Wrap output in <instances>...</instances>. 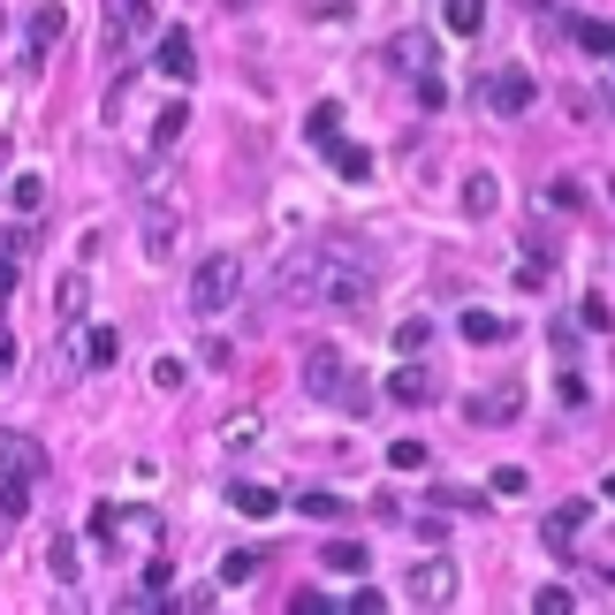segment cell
I'll return each mask as SVG.
<instances>
[{
    "label": "cell",
    "mask_w": 615,
    "mask_h": 615,
    "mask_svg": "<svg viewBox=\"0 0 615 615\" xmlns=\"http://www.w3.org/2000/svg\"><path fill=\"white\" fill-rule=\"evenodd\" d=\"M305 388L327 411H342V418H365V403H372V380H365L357 357H342V350H305Z\"/></svg>",
    "instance_id": "1"
},
{
    "label": "cell",
    "mask_w": 615,
    "mask_h": 615,
    "mask_svg": "<svg viewBox=\"0 0 615 615\" xmlns=\"http://www.w3.org/2000/svg\"><path fill=\"white\" fill-rule=\"evenodd\" d=\"M372 282H380V267H372V251L365 244H327V267H319V305H342V311H357V305H372Z\"/></svg>",
    "instance_id": "2"
},
{
    "label": "cell",
    "mask_w": 615,
    "mask_h": 615,
    "mask_svg": "<svg viewBox=\"0 0 615 615\" xmlns=\"http://www.w3.org/2000/svg\"><path fill=\"white\" fill-rule=\"evenodd\" d=\"M236 297H244V259H236V251L198 259V274H190V311H198V319H221Z\"/></svg>",
    "instance_id": "3"
},
{
    "label": "cell",
    "mask_w": 615,
    "mask_h": 615,
    "mask_svg": "<svg viewBox=\"0 0 615 615\" xmlns=\"http://www.w3.org/2000/svg\"><path fill=\"white\" fill-rule=\"evenodd\" d=\"M457 593H463V578H457L449 555H426V563L403 570V601H411V608H449Z\"/></svg>",
    "instance_id": "4"
},
{
    "label": "cell",
    "mask_w": 615,
    "mask_h": 615,
    "mask_svg": "<svg viewBox=\"0 0 615 615\" xmlns=\"http://www.w3.org/2000/svg\"><path fill=\"white\" fill-rule=\"evenodd\" d=\"M319 267H327V244H297V251L274 267V297H282V305H319Z\"/></svg>",
    "instance_id": "5"
},
{
    "label": "cell",
    "mask_w": 615,
    "mask_h": 615,
    "mask_svg": "<svg viewBox=\"0 0 615 615\" xmlns=\"http://www.w3.org/2000/svg\"><path fill=\"white\" fill-rule=\"evenodd\" d=\"M175 244H182V198H175V190H167V198H159V190H145V259H175Z\"/></svg>",
    "instance_id": "6"
},
{
    "label": "cell",
    "mask_w": 615,
    "mask_h": 615,
    "mask_svg": "<svg viewBox=\"0 0 615 615\" xmlns=\"http://www.w3.org/2000/svg\"><path fill=\"white\" fill-rule=\"evenodd\" d=\"M486 107L494 115H532L540 107V76L532 69H494L486 76Z\"/></svg>",
    "instance_id": "7"
},
{
    "label": "cell",
    "mask_w": 615,
    "mask_h": 615,
    "mask_svg": "<svg viewBox=\"0 0 615 615\" xmlns=\"http://www.w3.org/2000/svg\"><path fill=\"white\" fill-rule=\"evenodd\" d=\"M388 395H395V403H403V411H426V403H434V395H441V372H434V365H426V357H403V365H395V372H388Z\"/></svg>",
    "instance_id": "8"
},
{
    "label": "cell",
    "mask_w": 615,
    "mask_h": 615,
    "mask_svg": "<svg viewBox=\"0 0 615 615\" xmlns=\"http://www.w3.org/2000/svg\"><path fill=\"white\" fill-rule=\"evenodd\" d=\"M115 532H130V540H159V517H153V509H92V540H99V547H122Z\"/></svg>",
    "instance_id": "9"
},
{
    "label": "cell",
    "mask_w": 615,
    "mask_h": 615,
    "mask_svg": "<svg viewBox=\"0 0 615 615\" xmlns=\"http://www.w3.org/2000/svg\"><path fill=\"white\" fill-rule=\"evenodd\" d=\"M0 478H46V449L31 434H8L0 426Z\"/></svg>",
    "instance_id": "10"
},
{
    "label": "cell",
    "mask_w": 615,
    "mask_h": 615,
    "mask_svg": "<svg viewBox=\"0 0 615 615\" xmlns=\"http://www.w3.org/2000/svg\"><path fill=\"white\" fill-rule=\"evenodd\" d=\"M463 411H471L478 426H509V418H524V388H517V380H501V388H486V395H471Z\"/></svg>",
    "instance_id": "11"
},
{
    "label": "cell",
    "mask_w": 615,
    "mask_h": 615,
    "mask_svg": "<svg viewBox=\"0 0 615 615\" xmlns=\"http://www.w3.org/2000/svg\"><path fill=\"white\" fill-rule=\"evenodd\" d=\"M578 524H586V501H563V509L540 524V540H547V555H555V563H570V555H578Z\"/></svg>",
    "instance_id": "12"
},
{
    "label": "cell",
    "mask_w": 615,
    "mask_h": 615,
    "mask_svg": "<svg viewBox=\"0 0 615 615\" xmlns=\"http://www.w3.org/2000/svg\"><path fill=\"white\" fill-rule=\"evenodd\" d=\"M153 61L175 76V84H190V76H198V46H190V31H182V23H167V31H159V54H153Z\"/></svg>",
    "instance_id": "13"
},
{
    "label": "cell",
    "mask_w": 615,
    "mask_h": 615,
    "mask_svg": "<svg viewBox=\"0 0 615 615\" xmlns=\"http://www.w3.org/2000/svg\"><path fill=\"white\" fill-rule=\"evenodd\" d=\"M69 357H76V365H99V372H107V365L122 357V334H115V327H84V334H69Z\"/></svg>",
    "instance_id": "14"
},
{
    "label": "cell",
    "mask_w": 615,
    "mask_h": 615,
    "mask_svg": "<svg viewBox=\"0 0 615 615\" xmlns=\"http://www.w3.org/2000/svg\"><path fill=\"white\" fill-rule=\"evenodd\" d=\"M388 61H395L403 76H434V38H426V31H403V38L388 46Z\"/></svg>",
    "instance_id": "15"
},
{
    "label": "cell",
    "mask_w": 615,
    "mask_h": 615,
    "mask_svg": "<svg viewBox=\"0 0 615 615\" xmlns=\"http://www.w3.org/2000/svg\"><path fill=\"white\" fill-rule=\"evenodd\" d=\"M463 213H471V221L501 213V175H486V167H478V175H463Z\"/></svg>",
    "instance_id": "16"
},
{
    "label": "cell",
    "mask_w": 615,
    "mask_h": 615,
    "mask_svg": "<svg viewBox=\"0 0 615 615\" xmlns=\"http://www.w3.org/2000/svg\"><path fill=\"white\" fill-rule=\"evenodd\" d=\"M145 15H153L145 0H107V54H122V46H130V31H138Z\"/></svg>",
    "instance_id": "17"
},
{
    "label": "cell",
    "mask_w": 615,
    "mask_h": 615,
    "mask_svg": "<svg viewBox=\"0 0 615 615\" xmlns=\"http://www.w3.org/2000/svg\"><path fill=\"white\" fill-rule=\"evenodd\" d=\"M61 31H69V8H61V0H46V8H31V54H46V46H61Z\"/></svg>",
    "instance_id": "18"
},
{
    "label": "cell",
    "mask_w": 615,
    "mask_h": 615,
    "mask_svg": "<svg viewBox=\"0 0 615 615\" xmlns=\"http://www.w3.org/2000/svg\"><path fill=\"white\" fill-rule=\"evenodd\" d=\"M228 509H236V517H274V509H282V494H274V486L236 478V486H228Z\"/></svg>",
    "instance_id": "19"
},
{
    "label": "cell",
    "mask_w": 615,
    "mask_h": 615,
    "mask_svg": "<svg viewBox=\"0 0 615 615\" xmlns=\"http://www.w3.org/2000/svg\"><path fill=\"white\" fill-rule=\"evenodd\" d=\"M84 305H92V282H84V274H61V289H54L61 327H76V319H84Z\"/></svg>",
    "instance_id": "20"
},
{
    "label": "cell",
    "mask_w": 615,
    "mask_h": 615,
    "mask_svg": "<svg viewBox=\"0 0 615 615\" xmlns=\"http://www.w3.org/2000/svg\"><path fill=\"white\" fill-rule=\"evenodd\" d=\"M441 23H449L457 38H478V31H486V0H441Z\"/></svg>",
    "instance_id": "21"
},
{
    "label": "cell",
    "mask_w": 615,
    "mask_h": 615,
    "mask_svg": "<svg viewBox=\"0 0 615 615\" xmlns=\"http://www.w3.org/2000/svg\"><path fill=\"white\" fill-rule=\"evenodd\" d=\"M327 159H334V175H342V182H372V153H365V145H342V138H334Z\"/></svg>",
    "instance_id": "22"
},
{
    "label": "cell",
    "mask_w": 615,
    "mask_h": 615,
    "mask_svg": "<svg viewBox=\"0 0 615 615\" xmlns=\"http://www.w3.org/2000/svg\"><path fill=\"white\" fill-rule=\"evenodd\" d=\"M457 327H463V342H478V350H494V342H509V327H501L494 311H463Z\"/></svg>",
    "instance_id": "23"
},
{
    "label": "cell",
    "mask_w": 615,
    "mask_h": 615,
    "mask_svg": "<svg viewBox=\"0 0 615 615\" xmlns=\"http://www.w3.org/2000/svg\"><path fill=\"white\" fill-rule=\"evenodd\" d=\"M182 122H190V107H182V99H167V107L153 115V153H167V145L182 138Z\"/></svg>",
    "instance_id": "24"
},
{
    "label": "cell",
    "mask_w": 615,
    "mask_h": 615,
    "mask_svg": "<svg viewBox=\"0 0 615 615\" xmlns=\"http://www.w3.org/2000/svg\"><path fill=\"white\" fill-rule=\"evenodd\" d=\"M365 563H372V555H365L357 540H327V570H342V578H365Z\"/></svg>",
    "instance_id": "25"
},
{
    "label": "cell",
    "mask_w": 615,
    "mask_h": 615,
    "mask_svg": "<svg viewBox=\"0 0 615 615\" xmlns=\"http://www.w3.org/2000/svg\"><path fill=\"white\" fill-rule=\"evenodd\" d=\"M46 570H54L61 586H76V570H84V555H76V540H54V547H46Z\"/></svg>",
    "instance_id": "26"
},
{
    "label": "cell",
    "mask_w": 615,
    "mask_h": 615,
    "mask_svg": "<svg viewBox=\"0 0 615 615\" xmlns=\"http://www.w3.org/2000/svg\"><path fill=\"white\" fill-rule=\"evenodd\" d=\"M305 130H311V145H334V138H342V107H334V99H319Z\"/></svg>",
    "instance_id": "27"
},
{
    "label": "cell",
    "mask_w": 615,
    "mask_h": 615,
    "mask_svg": "<svg viewBox=\"0 0 615 615\" xmlns=\"http://www.w3.org/2000/svg\"><path fill=\"white\" fill-rule=\"evenodd\" d=\"M8 205H15V213H38V205H46V182H38V175H15V182H8Z\"/></svg>",
    "instance_id": "28"
},
{
    "label": "cell",
    "mask_w": 615,
    "mask_h": 615,
    "mask_svg": "<svg viewBox=\"0 0 615 615\" xmlns=\"http://www.w3.org/2000/svg\"><path fill=\"white\" fill-rule=\"evenodd\" d=\"M547 282H555V259H547V251L517 259V289H547Z\"/></svg>",
    "instance_id": "29"
},
{
    "label": "cell",
    "mask_w": 615,
    "mask_h": 615,
    "mask_svg": "<svg viewBox=\"0 0 615 615\" xmlns=\"http://www.w3.org/2000/svg\"><path fill=\"white\" fill-rule=\"evenodd\" d=\"M259 434H267V426H259V411H236V418L221 426V441H228V449H251Z\"/></svg>",
    "instance_id": "30"
},
{
    "label": "cell",
    "mask_w": 615,
    "mask_h": 615,
    "mask_svg": "<svg viewBox=\"0 0 615 615\" xmlns=\"http://www.w3.org/2000/svg\"><path fill=\"white\" fill-rule=\"evenodd\" d=\"M259 578V547H236L228 563H221V586H251Z\"/></svg>",
    "instance_id": "31"
},
{
    "label": "cell",
    "mask_w": 615,
    "mask_h": 615,
    "mask_svg": "<svg viewBox=\"0 0 615 615\" xmlns=\"http://www.w3.org/2000/svg\"><path fill=\"white\" fill-rule=\"evenodd\" d=\"M494 494H501V501L532 494V471H524V463H501V471H494Z\"/></svg>",
    "instance_id": "32"
},
{
    "label": "cell",
    "mask_w": 615,
    "mask_h": 615,
    "mask_svg": "<svg viewBox=\"0 0 615 615\" xmlns=\"http://www.w3.org/2000/svg\"><path fill=\"white\" fill-rule=\"evenodd\" d=\"M182 380H190V365H182V357H153V388H159V395H175Z\"/></svg>",
    "instance_id": "33"
},
{
    "label": "cell",
    "mask_w": 615,
    "mask_h": 615,
    "mask_svg": "<svg viewBox=\"0 0 615 615\" xmlns=\"http://www.w3.org/2000/svg\"><path fill=\"white\" fill-rule=\"evenodd\" d=\"M426 342H434V327H426V319H403V327H395V350H403V357H418Z\"/></svg>",
    "instance_id": "34"
},
{
    "label": "cell",
    "mask_w": 615,
    "mask_h": 615,
    "mask_svg": "<svg viewBox=\"0 0 615 615\" xmlns=\"http://www.w3.org/2000/svg\"><path fill=\"white\" fill-rule=\"evenodd\" d=\"M23 509H31V478H8V486H0V517H8V524H15V517H23Z\"/></svg>",
    "instance_id": "35"
},
{
    "label": "cell",
    "mask_w": 615,
    "mask_h": 615,
    "mask_svg": "<svg viewBox=\"0 0 615 615\" xmlns=\"http://www.w3.org/2000/svg\"><path fill=\"white\" fill-rule=\"evenodd\" d=\"M297 509H305V517H319V524H327V517H342V501H334L327 486H311V494H297Z\"/></svg>",
    "instance_id": "36"
},
{
    "label": "cell",
    "mask_w": 615,
    "mask_h": 615,
    "mask_svg": "<svg viewBox=\"0 0 615 615\" xmlns=\"http://www.w3.org/2000/svg\"><path fill=\"white\" fill-rule=\"evenodd\" d=\"M532 608H540V615H570L578 601H570V586H540V593H532Z\"/></svg>",
    "instance_id": "37"
},
{
    "label": "cell",
    "mask_w": 615,
    "mask_h": 615,
    "mask_svg": "<svg viewBox=\"0 0 615 615\" xmlns=\"http://www.w3.org/2000/svg\"><path fill=\"white\" fill-rule=\"evenodd\" d=\"M578 198H586V190H578L570 175H555V182H547V205H555V213H578Z\"/></svg>",
    "instance_id": "38"
},
{
    "label": "cell",
    "mask_w": 615,
    "mask_h": 615,
    "mask_svg": "<svg viewBox=\"0 0 615 615\" xmlns=\"http://www.w3.org/2000/svg\"><path fill=\"white\" fill-rule=\"evenodd\" d=\"M342 608H350V615H380V608H388V593H380V586H357Z\"/></svg>",
    "instance_id": "39"
},
{
    "label": "cell",
    "mask_w": 615,
    "mask_h": 615,
    "mask_svg": "<svg viewBox=\"0 0 615 615\" xmlns=\"http://www.w3.org/2000/svg\"><path fill=\"white\" fill-rule=\"evenodd\" d=\"M608 319H615V311L601 305V297H586V305H578V327H586V334H608Z\"/></svg>",
    "instance_id": "40"
},
{
    "label": "cell",
    "mask_w": 615,
    "mask_h": 615,
    "mask_svg": "<svg viewBox=\"0 0 615 615\" xmlns=\"http://www.w3.org/2000/svg\"><path fill=\"white\" fill-rule=\"evenodd\" d=\"M388 463H395V471H426V441H395Z\"/></svg>",
    "instance_id": "41"
},
{
    "label": "cell",
    "mask_w": 615,
    "mask_h": 615,
    "mask_svg": "<svg viewBox=\"0 0 615 615\" xmlns=\"http://www.w3.org/2000/svg\"><path fill=\"white\" fill-rule=\"evenodd\" d=\"M198 365H205V372H228V365H236V350H228V342H221V334H213V342H205V350H198Z\"/></svg>",
    "instance_id": "42"
},
{
    "label": "cell",
    "mask_w": 615,
    "mask_h": 615,
    "mask_svg": "<svg viewBox=\"0 0 615 615\" xmlns=\"http://www.w3.org/2000/svg\"><path fill=\"white\" fill-rule=\"evenodd\" d=\"M434 501H441V509H486V501H478V494H463V486H434Z\"/></svg>",
    "instance_id": "43"
},
{
    "label": "cell",
    "mask_w": 615,
    "mask_h": 615,
    "mask_svg": "<svg viewBox=\"0 0 615 615\" xmlns=\"http://www.w3.org/2000/svg\"><path fill=\"white\" fill-rule=\"evenodd\" d=\"M289 608H297V615H327V608H342V601H327V593H297Z\"/></svg>",
    "instance_id": "44"
},
{
    "label": "cell",
    "mask_w": 615,
    "mask_h": 615,
    "mask_svg": "<svg viewBox=\"0 0 615 615\" xmlns=\"http://www.w3.org/2000/svg\"><path fill=\"white\" fill-rule=\"evenodd\" d=\"M0 372H15V334L0 327Z\"/></svg>",
    "instance_id": "45"
},
{
    "label": "cell",
    "mask_w": 615,
    "mask_h": 615,
    "mask_svg": "<svg viewBox=\"0 0 615 615\" xmlns=\"http://www.w3.org/2000/svg\"><path fill=\"white\" fill-rule=\"evenodd\" d=\"M8 289H15V259H0V297H8Z\"/></svg>",
    "instance_id": "46"
},
{
    "label": "cell",
    "mask_w": 615,
    "mask_h": 615,
    "mask_svg": "<svg viewBox=\"0 0 615 615\" xmlns=\"http://www.w3.org/2000/svg\"><path fill=\"white\" fill-rule=\"evenodd\" d=\"M228 8H251V0H228Z\"/></svg>",
    "instance_id": "47"
},
{
    "label": "cell",
    "mask_w": 615,
    "mask_h": 615,
    "mask_svg": "<svg viewBox=\"0 0 615 615\" xmlns=\"http://www.w3.org/2000/svg\"><path fill=\"white\" fill-rule=\"evenodd\" d=\"M608 494H615V471H608Z\"/></svg>",
    "instance_id": "48"
}]
</instances>
